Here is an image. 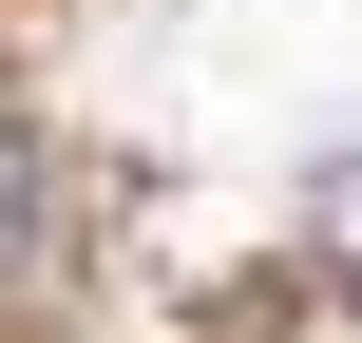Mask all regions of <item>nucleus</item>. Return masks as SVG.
<instances>
[{"label":"nucleus","instance_id":"obj_1","mask_svg":"<svg viewBox=\"0 0 362 343\" xmlns=\"http://www.w3.org/2000/svg\"><path fill=\"white\" fill-rule=\"evenodd\" d=\"M19 248H38V134L0 115V267H19Z\"/></svg>","mask_w":362,"mask_h":343},{"label":"nucleus","instance_id":"obj_2","mask_svg":"<svg viewBox=\"0 0 362 343\" xmlns=\"http://www.w3.org/2000/svg\"><path fill=\"white\" fill-rule=\"evenodd\" d=\"M325 267H344V286H362V153H344V172H325Z\"/></svg>","mask_w":362,"mask_h":343}]
</instances>
